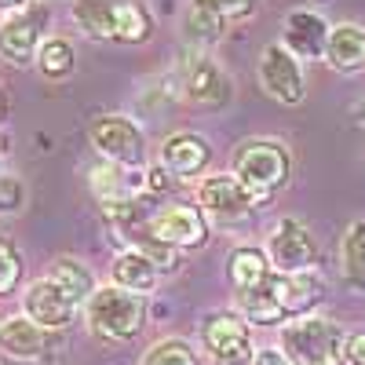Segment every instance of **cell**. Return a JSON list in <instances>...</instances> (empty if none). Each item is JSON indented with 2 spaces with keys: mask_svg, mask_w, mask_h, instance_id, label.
<instances>
[{
  "mask_svg": "<svg viewBox=\"0 0 365 365\" xmlns=\"http://www.w3.org/2000/svg\"><path fill=\"white\" fill-rule=\"evenodd\" d=\"M84 318L99 340H110V344L132 340L146 325V296L128 292L120 285H103L84 303Z\"/></svg>",
  "mask_w": 365,
  "mask_h": 365,
  "instance_id": "1",
  "label": "cell"
},
{
  "mask_svg": "<svg viewBox=\"0 0 365 365\" xmlns=\"http://www.w3.org/2000/svg\"><path fill=\"white\" fill-rule=\"evenodd\" d=\"M73 19L96 41L143 44L150 37V15L132 0H73Z\"/></svg>",
  "mask_w": 365,
  "mask_h": 365,
  "instance_id": "2",
  "label": "cell"
},
{
  "mask_svg": "<svg viewBox=\"0 0 365 365\" xmlns=\"http://www.w3.org/2000/svg\"><path fill=\"white\" fill-rule=\"evenodd\" d=\"M245 187L267 201L278 187L289 182V150L274 139H249L234 150V168H230Z\"/></svg>",
  "mask_w": 365,
  "mask_h": 365,
  "instance_id": "3",
  "label": "cell"
},
{
  "mask_svg": "<svg viewBox=\"0 0 365 365\" xmlns=\"http://www.w3.org/2000/svg\"><path fill=\"white\" fill-rule=\"evenodd\" d=\"M344 329L329 318H296L282 332V347L296 365H344Z\"/></svg>",
  "mask_w": 365,
  "mask_h": 365,
  "instance_id": "4",
  "label": "cell"
},
{
  "mask_svg": "<svg viewBox=\"0 0 365 365\" xmlns=\"http://www.w3.org/2000/svg\"><path fill=\"white\" fill-rule=\"evenodd\" d=\"M91 143L96 150L117 168H143V158H146V139L139 132L135 120L128 117H117V113H106V117H96L91 120Z\"/></svg>",
  "mask_w": 365,
  "mask_h": 365,
  "instance_id": "5",
  "label": "cell"
},
{
  "mask_svg": "<svg viewBox=\"0 0 365 365\" xmlns=\"http://www.w3.org/2000/svg\"><path fill=\"white\" fill-rule=\"evenodd\" d=\"M259 84L270 99H278L285 106L303 103L307 88H303V70H299V58L285 48V44H267L259 55Z\"/></svg>",
  "mask_w": 365,
  "mask_h": 365,
  "instance_id": "6",
  "label": "cell"
},
{
  "mask_svg": "<svg viewBox=\"0 0 365 365\" xmlns=\"http://www.w3.org/2000/svg\"><path fill=\"white\" fill-rule=\"evenodd\" d=\"M201 344L216 365H252L249 322L241 314H212L201 329Z\"/></svg>",
  "mask_w": 365,
  "mask_h": 365,
  "instance_id": "7",
  "label": "cell"
},
{
  "mask_svg": "<svg viewBox=\"0 0 365 365\" xmlns=\"http://www.w3.org/2000/svg\"><path fill=\"white\" fill-rule=\"evenodd\" d=\"M270 267L278 274H307L318 259V245L299 220H282L270 234Z\"/></svg>",
  "mask_w": 365,
  "mask_h": 365,
  "instance_id": "8",
  "label": "cell"
},
{
  "mask_svg": "<svg viewBox=\"0 0 365 365\" xmlns=\"http://www.w3.org/2000/svg\"><path fill=\"white\" fill-rule=\"evenodd\" d=\"M150 230L168 249H201L208 241V223L194 205H168L150 216Z\"/></svg>",
  "mask_w": 365,
  "mask_h": 365,
  "instance_id": "9",
  "label": "cell"
},
{
  "mask_svg": "<svg viewBox=\"0 0 365 365\" xmlns=\"http://www.w3.org/2000/svg\"><path fill=\"white\" fill-rule=\"evenodd\" d=\"M197 197H201V208L212 212V216L223 220V223L249 216L256 205H263L234 172H230V175H227V172H223V175H208L201 187H197Z\"/></svg>",
  "mask_w": 365,
  "mask_h": 365,
  "instance_id": "10",
  "label": "cell"
},
{
  "mask_svg": "<svg viewBox=\"0 0 365 365\" xmlns=\"http://www.w3.org/2000/svg\"><path fill=\"white\" fill-rule=\"evenodd\" d=\"M182 96L201 110H223L230 103V81L208 55H190L182 66Z\"/></svg>",
  "mask_w": 365,
  "mask_h": 365,
  "instance_id": "11",
  "label": "cell"
},
{
  "mask_svg": "<svg viewBox=\"0 0 365 365\" xmlns=\"http://www.w3.org/2000/svg\"><path fill=\"white\" fill-rule=\"evenodd\" d=\"M22 311L29 322H37L41 329L48 332H58V329H66L77 314V303L58 289L51 278H41L26 289V299H22Z\"/></svg>",
  "mask_w": 365,
  "mask_h": 365,
  "instance_id": "12",
  "label": "cell"
},
{
  "mask_svg": "<svg viewBox=\"0 0 365 365\" xmlns=\"http://www.w3.org/2000/svg\"><path fill=\"white\" fill-rule=\"evenodd\" d=\"M263 289L274 299V307H278L282 322L285 318H303L322 299V282L314 278L311 270L307 274H270Z\"/></svg>",
  "mask_w": 365,
  "mask_h": 365,
  "instance_id": "13",
  "label": "cell"
},
{
  "mask_svg": "<svg viewBox=\"0 0 365 365\" xmlns=\"http://www.w3.org/2000/svg\"><path fill=\"white\" fill-rule=\"evenodd\" d=\"M41 11H15L11 19L0 22V55L15 66L26 63H37V51H41Z\"/></svg>",
  "mask_w": 365,
  "mask_h": 365,
  "instance_id": "14",
  "label": "cell"
},
{
  "mask_svg": "<svg viewBox=\"0 0 365 365\" xmlns=\"http://www.w3.org/2000/svg\"><path fill=\"white\" fill-rule=\"evenodd\" d=\"M282 29H285L282 44L296 58H322L325 48H329V29L332 26H325V19L314 15V11H292V15H285Z\"/></svg>",
  "mask_w": 365,
  "mask_h": 365,
  "instance_id": "15",
  "label": "cell"
},
{
  "mask_svg": "<svg viewBox=\"0 0 365 365\" xmlns=\"http://www.w3.org/2000/svg\"><path fill=\"white\" fill-rule=\"evenodd\" d=\"M0 351L15 361H37L48 351V329H41L37 322H29L26 314L4 318L0 322Z\"/></svg>",
  "mask_w": 365,
  "mask_h": 365,
  "instance_id": "16",
  "label": "cell"
},
{
  "mask_svg": "<svg viewBox=\"0 0 365 365\" xmlns=\"http://www.w3.org/2000/svg\"><path fill=\"white\" fill-rule=\"evenodd\" d=\"M212 161V150L201 135L194 132H179V135H168L165 146H161V165L172 172V175H201Z\"/></svg>",
  "mask_w": 365,
  "mask_h": 365,
  "instance_id": "17",
  "label": "cell"
},
{
  "mask_svg": "<svg viewBox=\"0 0 365 365\" xmlns=\"http://www.w3.org/2000/svg\"><path fill=\"white\" fill-rule=\"evenodd\" d=\"M325 58L332 63V70H340V73H358V70H365V29L354 26V22L332 26V29H329Z\"/></svg>",
  "mask_w": 365,
  "mask_h": 365,
  "instance_id": "18",
  "label": "cell"
},
{
  "mask_svg": "<svg viewBox=\"0 0 365 365\" xmlns=\"http://www.w3.org/2000/svg\"><path fill=\"white\" fill-rule=\"evenodd\" d=\"M158 278H161V270L150 263L146 256L132 252V249H128V252H120V256L113 259V285L128 289V292H139V296L154 292Z\"/></svg>",
  "mask_w": 365,
  "mask_h": 365,
  "instance_id": "19",
  "label": "cell"
},
{
  "mask_svg": "<svg viewBox=\"0 0 365 365\" xmlns=\"http://www.w3.org/2000/svg\"><path fill=\"white\" fill-rule=\"evenodd\" d=\"M270 278V259L259 249H234L230 252V285L241 292H256L259 285H267Z\"/></svg>",
  "mask_w": 365,
  "mask_h": 365,
  "instance_id": "20",
  "label": "cell"
},
{
  "mask_svg": "<svg viewBox=\"0 0 365 365\" xmlns=\"http://www.w3.org/2000/svg\"><path fill=\"white\" fill-rule=\"evenodd\" d=\"M340 267L344 282L358 292H365V223H351L340 241Z\"/></svg>",
  "mask_w": 365,
  "mask_h": 365,
  "instance_id": "21",
  "label": "cell"
},
{
  "mask_svg": "<svg viewBox=\"0 0 365 365\" xmlns=\"http://www.w3.org/2000/svg\"><path fill=\"white\" fill-rule=\"evenodd\" d=\"M48 278L63 289V292L77 303V307H81V303H88L91 292H96V278H91V270H88L84 263H77V259H58V263L51 267Z\"/></svg>",
  "mask_w": 365,
  "mask_h": 365,
  "instance_id": "22",
  "label": "cell"
},
{
  "mask_svg": "<svg viewBox=\"0 0 365 365\" xmlns=\"http://www.w3.org/2000/svg\"><path fill=\"white\" fill-rule=\"evenodd\" d=\"M37 70H41L48 81L70 77V73H73V48H70L66 41H58V37L44 41L41 51H37Z\"/></svg>",
  "mask_w": 365,
  "mask_h": 365,
  "instance_id": "23",
  "label": "cell"
},
{
  "mask_svg": "<svg viewBox=\"0 0 365 365\" xmlns=\"http://www.w3.org/2000/svg\"><path fill=\"white\" fill-rule=\"evenodd\" d=\"M143 365H197V351L187 340H158L143 354Z\"/></svg>",
  "mask_w": 365,
  "mask_h": 365,
  "instance_id": "24",
  "label": "cell"
},
{
  "mask_svg": "<svg viewBox=\"0 0 365 365\" xmlns=\"http://www.w3.org/2000/svg\"><path fill=\"white\" fill-rule=\"evenodd\" d=\"M223 22H227V19H220L212 8L194 4V8L187 11V34H190L194 41H220V34H223Z\"/></svg>",
  "mask_w": 365,
  "mask_h": 365,
  "instance_id": "25",
  "label": "cell"
},
{
  "mask_svg": "<svg viewBox=\"0 0 365 365\" xmlns=\"http://www.w3.org/2000/svg\"><path fill=\"white\" fill-rule=\"evenodd\" d=\"M19 274H22V259H19L15 245L0 241V296H8L19 285Z\"/></svg>",
  "mask_w": 365,
  "mask_h": 365,
  "instance_id": "26",
  "label": "cell"
},
{
  "mask_svg": "<svg viewBox=\"0 0 365 365\" xmlns=\"http://www.w3.org/2000/svg\"><path fill=\"white\" fill-rule=\"evenodd\" d=\"M26 205V187L19 175H0V216H15Z\"/></svg>",
  "mask_w": 365,
  "mask_h": 365,
  "instance_id": "27",
  "label": "cell"
},
{
  "mask_svg": "<svg viewBox=\"0 0 365 365\" xmlns=\"http://www.w3.org/2000/svg\"><path fill=\"white\" fill-rule=\"evenodd\" d=\"M194 4H205V8H212L220 19H245V15H252V8H256V0H194Z\"/></svg>",
  "mask_w": 365,
  "mask_h": 365,
  "instance_id": "28",
  "label": "cell"
},
{
  "mask_svg": "<svg viewBox=\"0 0 365 365\" xmlns=\"http://www.w3.org/2000/svg\"><path fill=\"white\" fill-rule=\"evenodd\" d=\"M344 361H347V365H365V329L347 336V344H344Z\"/></svg>",
  "mask_w": 365,
  "mask_h": 365,
  "instance_id": "29",
  "label": "cell"
},
{
  "mask_svg": "<svg viewBox=\"0 0 365 365\" xmlns=\"http://www.w3.org/2000/svg\"><path fill=\"white\" fill-rule=\"evenodd\" d=\"M252 365H296L285 351H274V347H267V351H256L252 354Z\"/></svg>",
  "mask_w": 365,
  "mask_h": 365,
  "instance_id": "30",
  "label": "cell"
},
{
  "mask_svg": "<svg viewBox=\"0 0 365 365\" xmlns=\"http://www.w3.org/2000/svg\"><path fill=\"white\" fill-rule=\"evenodd\" d=\"M146 175H150V187H154V190L168 187V168H154V172H146Z\"/></svg>",
  "mask_w": 365,
  "mask_h": 365,
  "instance_id": "31",
  "label": "cell"
},
{
  "mask_svg": "<svg viewBox=\"0 0 365 365\" xmlns=\"http://www.w3.org/2000/svg\"><path fill=\"white\" fill-rule=\"evenodd\" d=\"M26 4H29V0H0V11H26Z\"/></svg>",
  "mask_w": 365,
  "mask_h": 365,
  "instance_id": "32",
  "label": "cell"
},
{
  "mask_svg": "<svg viewBox=\"0 0 365 365\" xmlns=\"http://www.w3.org/2000/svg\"><path fill=\"white\" fill-rule=\"evenodd\" d=\"M8 117V103H4V96H0V120Z\"/></svg>",
  "mask_w": 365,
  "mask_h": 365,
  "instance_id": "33",
  "label": "cell"
},
{
  "mask_svg": "<svg viewBox=\"0 0 365 365\" xmlns=\"http://www.w3.org/2000/svg\"><path fill=\"white\" fill-rule=\"evenodd\" d=\"M361 125H365V103H361Z\"/></svg>",
  "mask_w": 365,
  "mask_h": 365,
  "instance_id": "34",
  "label": "cell"
},
{
  "mask_svg": "<svg viewBox=\"0 0 365 365\" xmlns=\"http://www.w3.org/2000/svg\"><path fill=\"white\" fill-rule=\"evenodd\" d=\"M0 158H4V154H0Z\"/></svg>",
  "mask_w": 365,
  "mask_h": 365,
  "instance_id": "35",
  "label": "cell"
}]
</instances>
